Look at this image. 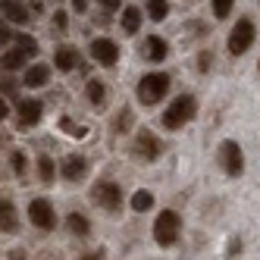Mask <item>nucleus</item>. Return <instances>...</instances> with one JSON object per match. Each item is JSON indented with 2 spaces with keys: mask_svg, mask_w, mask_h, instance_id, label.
Masks as SVG:
<instances>
[{
  "mask_svg": "<svg viewBox=\"0 0 260 260\" xmlns=\"http://www.w3.org/2000/svg\"><path fill=\"white\" fill-rule=\"evenodd\" d=\"M13 41H16V47L7 50L4 57H0V69H4V72L22 69V66L35 57V53H38V41H35L31 35H13Z\"/></svg>",
  "mask_w": 260,
  "mask_h": 260,
  "instance_id": "nucleus-1",
  "label": "nucleus"
},
{
  "mask_svg": "<svg viewBox=\"0 0 260 260\" xmlns=\"http://www.w3.org/2000/svg\"><path fill=\"white\" fill-rule=\"evenodd\" d=\"M194 113H198V101H194V94H179L170 107H166V113H163V125L170 128V132H176V128L188 125V122L194 119Z\"/></svg>",
  "mask_w": 260,
  "mask_h": 260,
  "instance_id": "nucleus-2",
  "label": "nucleus"
},
{
  "mask_svg": "<svg viewBox=\"0 0 260 260\" xmlns=\"http://www.w3.org/2000/svg\"><path fill=\"white\" fill-rule=\"evenodd\" d=\"M170 82L173 79L166 76V72H147V76H141V82H138V101L144 107L160 104L166 98V91H170Z\"/></svg>",
  "mask_w": 260,
  "mask_h": 260,
  "instance_id": "nucleus-3",
  "label": "nucleus"
},
{
  "mask_svg": "<svg viewBox=\"0 0 260 260\" xmlns=\"http://www.w3.org/2000/svg\"><path fill=\"white\" fill-rule=\"evenodd\" d=\"M254 38H257L254 22L248 19V16H241V19L232 25V31H229V53L232 57H245V53L251 50V44H254Z\"/></svg>",
  "mask_w": 260,
  "mask_h": 260,
  "instance_id": "nucleus-4",
  "label": "nucleus"
},
{
  "mask_svg": "<svg viewBox=\"0 0 260 260\" xmlns=\"http://www.w3.org/2000/svg\"><path fill=\"white\" fill-rule=\"evenodd\" d=\"M179 232H182L179 213L176 210H163L157 216V222H154V241H157L160 248H170V245H176V241H179Z\"/></svg>",
  "mask_w": 260,
  "mask_h": 260,
  "instance_id": "nucleus-5",
  "label": "nucleus"
},
{
  "mask_svg": "<svg viewBox=\"0 0 260 260\" xmlns=\"http://www.w3.org/2000/svg\"><path fill=\"white\" fill-rule=\"evenodd\" d=\"M216 160H219V166H222V173L232 176V179H238L241 173H245V151H241V144L232 141V138L219 144Z\"/></svg>",
  "mask_w": 260,
  "mask_h": 260,
  "instance_id": "nucleus-6",
  "label": "nucleus"
},
{
  "mask_svg": "<svg viewBox=\"0 0 260 260\" xmlns=\"http://www.w3.org/2000/svg\"><path fill=\"white\" fill-rule=\"evenodd\" d=\"M91 198H94V204H98V207H104V210H119V204H122V188H119L116 182L104 179V182L94 185Z\"/></svg>",
  "mask_w": 260,
  "mask_h": 260,
  "instance_id": "nucleus-7",
  "label": "nucleus"
},
{
  "mask_svg": "<svg viewBox=\"0 0 260 260\" xmlns=\"http://www.w3.org/2000/svg\"><path fill=\"white\" fill-rule=\"evenodd\" d=\"M28 219H31L38 229L50 232L53 226H57V213H53V204H50L47 198H35V201L28 204Z\"/></svg>",
  "mask_w": 260,
  "mask_h": 260,
  "instance_id": "nucleus-8",
  "label": "nucleus"
},
{
  "mask_svg": "<svg viewBox=\"0 0 260 260\" xmlns=\"http://www.w3.org/2000/svg\"><path fill=\"white\" fill-rule=\"evenodd\" d=\"M135 154L141 157V160H157L160 154H163V141L151 132V128H141V132L135 135Z\"/></svg>",
  "mask_w": 260,
  "mask_h": 260,
  "instance_id": "nucleus-9",
  "label": "nucleus"
},
{
  "mask_svg": "<svg viewBox=\"0 0 260 260\" xmlns=\"http://www.w3.org/2000/svg\"><path fill=\"white\" fill-rule=\"evenodd\" d=\"M91 57H94V63H101V66H113L119 60V44L113 38H94L91 41Z\"/></svg>",
  "mask_w": 260,
  "mask_h": 260,
  "instance_id": "nucleus-10",
  "label": "nucleus"
},
{
  "mask_svg": "<svg viewBox=\"0 0 260 260\" xmlns=\"http://www.w3.org/2000/svg\"><path fill=\"white\" fill-rule=\"evenodd\" d=\"M41 113H44L41 101H19V125L22 128H31L35 122L41 119Z\"/></svg>",
  "mask_w": 260,
  "mask_h": 260,
  "instance_id": "nucleus-11",
  "label": "nucleus"
},
{
  "mask_svg": "<svg viewBox=\"0 0 260 260\" xmlns=\"http://www.w3.org/2000/svg\"><path fill=\"white\" fill-rule=\"evenodd\" d=\"M85 173H88V160H85V157L72 154V157H66V160H63V176H66L69 182L85 179Z\"/></svg>",
  "mask_w": 260,
  "mask_h": 260,
  "instance_id": "nucleus-12",
  "label": "nucleus"
},
{
  "mask_svg": "<svg viewBox=\"0 0 260 260\" xmlns=\"http://www.w3.org/2000/svg\"><path fill=\"white\" fill-rule=\"evenodd\" d=\"M0 232H19V213L10 201H0Z\"/></svg>",
  "mask_w": 260,
  "mask_h": 260,
  "instance_id": "nucleus-13",
  "label": "nucleus"
},
{
  "mask_svg": "<svg viewBox=\"0 0 260 260\" xmlns=\"http://www.w3.org/2000/svg\"><path fill=\"white\" fill-rule=\"evenodd\" d=\"M166 53H170V44H166L160 35H151V38L144 41V57L151 60V63H160V60H166Z\"/></svg>",
  "mask_w": 260,
  "mask_h": 260,
  "instance_id": "nucleus-14",
  "label": "nucleus"
},
{
  "mask_svg": "<svg viewBox=\"0 0 260 260\" xmlns=\"http://www.w3.org/2000/svg\"><path fill=\"white\" fill-rule=\"evenodd\" d=\"M0 10H4V16L13 25H25L28 22V10L19 4V0H0Z\"/></svg>",
  "mask_w": 260,
  "mask_h": 260,
  "instance_id": "nucleus-15",
  "label": "nucleus"
},
{
  "mask_svg": "<svg viewBox=\"0 0 260 260\" xmlns=\"http://www.w3.org/2000/svg\"><path fill=\"white\" fill-rule=\"evenodd\" d=\"M47 82H50V69H47V66L35 63V66H28V69H25V79H22V85H25V88H44Z\"/></svg>",
  "mask_w": 260,
  "mask_h": 260,
  "instance_id": "nucleus-16",
  "label": "nucleus"
},
{
  "mask_svg": "<svg viewBox=\"0 0 260 260\" xmlns=\"http://www.w3.org/2000/svg\"><path fill=\"white\" fill-rule=\"evenodd\" d=\"M53 63L60 66V72L76 69V66H79V50L72 47V44H63V47H57V57H53Z\"/></svg>",
  "mask_w": 260,
  "mask_h": 260,
  "instance_id": "nucleus-17",
  "label": "nucleus"
},
{
  "mask_svg": "<svg viewBox=\"0 0 260 260\" xmlns=\"http://www.w3.org/2000/svg\"><path fill=\"white\" fill-rule=\"evenodd\" d=\"M138 28H141V13L135 7H125L122 10V31L125 35H135Z\"/></svg>",
  "mask_w": 260,
  "mask_h": 260,
  "instance_id": "nucleus-18",
  "label": "nucleus"
},
{
  "mask_svg": "<svg viewBox=\"0 0 260 260\" xmlns=\"http://www.w3.org/2000/svg\"><path fill=\"white\" fill-rule=\"evenodd\" d=\"M66 226H69L72 235H82V238L91 232V222H88V216H82V213H69V216H66Z\"/></svg>",
  "mask_w": 260,
  "mask_h": 260,
  "instance_id": "nucleus-19",
  "label": "nucleus"
},
{
  "mask_svg": "<svg viewBox=\"0 0 260 260\" xmlns=\"http://www.w3.org/2000/svg\"><path fill=\"white\" fill-rule=\"evenodd\" d=\"M85 91H88V101L94 104V107H104V101H107V88H104L101 79H91V82L85 85Z\"/></svg>",
  "mask_w": 260,
  "mask_h": 260,
  "instance_id": "nucleus-20",
  "label": "nucleus"
},
{
  "mask_svg": "<svg viewBox=\"0 0 260 260\" xmlns=\"http://www.w3.org/2000/svg\"><path fill=\"white\" fill-rule=\"evenodd\" d=\"M147 16H151L154 22L166 19V16H170V4H166V0H147Z\"/></svg>",
  "mask_w": 260,
  "mask_h": 260,
  "instance_id": "nucleus-21",
  "label": "nucleus"
},
{
  "mask_svg": "<svg viewBox=\"0 0 260 260\" xmlns=\"http://www.w3.org/2000/svg\"><path fill=\"white\" fill-rule=\"evenodd\" d=\"M151 207H154V194H151V191H144V188H141V191L132 194V210L144 213V210H151Z\"/></svg>",
  "mask_w": 260,
  "mask_h": 260,
  "instance_id": "nucleus-22",
  "label": "nucleus"
},
{
  "mask_svg": "<svg viewBox=\"0 0 260 260\" xmlns=\"http://www.w3.org/2000/svg\"><path fill=\"white\" fill-rule=\"evenodd\" d=\"M210 7H213L216 19H229L232 10H235V0H210Z\"/></svg>",
  "mask_w": 260,
  "mask_h": 260,
  "instance_id": "nucleus-23",
  "label": "nucleus"
},
{
  "mask_svg": "<svg viewBox=\"0 0 260 260\" xmlns=\"http://www.w3.org/2000/svg\"><path fill=\"white\" fill-rule=\"evenodd\" d=\"M38 176H41V182H50L53 179V160L50 157H41L38 160Z\"/></svg>",
  "mask_w": 260,
  "mask_h": 260,
  "instance_id": "nucleus-24",
  "label": "nucleus"
},
{
  "mask_svg": "<svg viewBox=\"0 0 260 260\" xmlns=\"http://www.w3.org/2000/svg\"><path fill=\"white\" fill-rule=\"evenodd\" d=\"M60 128H63V132H69L72 138H85V128H76V122H72L69 116H63V119H60Z\"/></svg>",
  "mask_w": 260,
  "mask_h": 260,
  "instance_id": "nucleus-25",
  "label": "nucleus"
},
{
  "mask_svg": "<svg viewBox=\"0 0 260 260\" xmlns=\"http://www.w3.org/2000/svg\"><path fill=\"white\" fill-rule=\"evenodd\" d=\"M13 170H16V176L25 173V154L22 151H13Z\"/></svg>",
  "mask_w": 260,
  "mask_h": 260,
  "instance_id": "nucleus-26",
  "label": "nucleus"
},
{
  "mask_svg": "<svg viewBox=\"0 0 260 260\" xmlns=\"http://www.w3.org/2000/svg\"><path fill=\"white\" fill-rule=\"evenodd\" d=\"M10 41H13V28H10V22H0V47L10 44Z\"/></svg>",
  "mask_w": 260,
  "mask_h": 260,
  "instance_id": "nucleus-27",
  "label": "nucleus"
},
{
  "mask_svg": "<svg viewBox=\"0 0 260 260\" xmlns=\"http://www.w3.org/2000/svg\"><path fill=\"white\" fill-rule=\"evenodd\" d=\"M198 66H201V72H207V69L213 66V53H210V50H204V53H201V60H198Z\"/></svg>",
  "mask_w": 260,
  "mask_h": 260,
  "instance_id": "nucleus-28",
  "label": "nucleus"
},
{
  "mask_svg": "<svg viewBox=\"0 0 260 260\" xmlns=\"http://www.w3.org/2000/svg\"><path fill=\"white\" fill-rule=\"evenodd\" d=\"M53 28H60V31L66 28V13H63V10H57V13H53Z\"/></svg>",
  "mask_w": 260,
  "mask_h": 260,
  "instance_id": "nucleus-29",
  "label": "nucleus"
},
{
  "mask_svg": "<svg viewBox=\"0 0 260 260\" xmlns=\"http://www.w3.org/2000/svg\"><path fill=\"white\" fill-rule=\"evenodd\" d=\"M238 251H241V238H232V241H229V257H235Z\"/></svg>",
  "mask_w": 260,
  "mask_h": 260,
  "instance_id": "nucleus-30",
  "label": "nucleus"
},
{
  "mask_svg": "<svg viewBox=\"0 0 260 260\" xmlns=\"http://www.w3.org/2000/svg\"><path fill=\"white\" fill-rule=\"evenodd\" d=\"M72 10H76V13H85V10H88V0H72Z\"/></svg>",
  "mask_w": 260,
  "mask_h": 260,
  "instance_id": "nucleus-31",
  "label": "nucleus"
},
{
  "mask_svg": "<svg viewBox=\"0 0 260 260\" xmlns=\"http://www.w3.org/2000/svg\"><path fill=\"white\" fill-rule=\"evenodd\" d=\"M101 4H104V10H110V13L119 10V0H101Z\"/></svg>",
  "mask_w": 260,
  "mask_h": 260,
  "instance_id": "nucleus-32",
  "label": "nucleus"
},
{
  "mask_svg": "<svg viewBox=\"0 0 260 260\" xmlns=\"http://www.w3.org/2000/svg\"><path fill=\"white\" fill-rule=\"evenodd\" d=\"M7 113H10V107H7V101L0 98V119H7Z\"/></svg>",
  "mask_w": 260,
  "mask_h": 260,
  "instance_id": "nucleus-33",
  "label": "nucleus"
},
{
  "mask_svg": "<svg viewBox=\"0 0 260 260\" xmlns=\"http://www.w3.org/2000/svg\"><path fill=\"white\" fill-rule=\"evenodd\" d=\"M101 257H104V254H101V251H94V254H88V257H82V260H101Z\"/></svg>",
  "mask_w": 260,
  "mask_h": 260,
  "instance_id": "nucleus-34",
  "label": "nucleus"
},
{
  "mask_svg": "<svg viewBox=\"0 0 260 260\" xmlns=\"http://www.w3.org/2000/svg\"><path fill=\"white\" fill-rule=\"evenodd\" d=\"M257 76H260V60H257Z\"/></svg>",
  "mask_w": 260,
  "mask_h": 260,
  "instance_id": "nucleus-35",
  "label": "nucleus"
}]
</instances>
